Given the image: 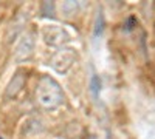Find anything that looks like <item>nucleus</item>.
Here are the masks:
<instances>
[{
    "label": "nucleus",
    "mask_w": 155,
    "mask_h": 139,
    "mask_svg": "<svg viewBox=\"0 0 155 139\" xmlns=\"http://www.w3.org/2000/svg\"><path fill=\"white\" fill-rule=\"evenodd\" d=\"M90 90H92L95 99L99 96V91H101V79H99V76L95 74L92 77V81H90Z\"/></svg>",
    "instance_id": "nucleus-2"
},
{
    "label": "nucleus",
    "mask_w": 155,
    "mask_h": 139,
    "mask_svg": "<svg viewBox=\"0 0 155 139\" xmlns=\"http://www.w3.org/2000/svg\"><path fill=\"white\" fill-rule=\"evenodd\" d=\"M0 139H3V137H2V136H0Z\"/></svg>",
    "instance_id": "nucleus-5"
},
{
    "label": "nucleus",
    "mask_w": 155,
    "mask_h": 139,
    "mask_svg": "<svg viewBox=\"0 0 155 139\" xmlns=\"http://www.w3.org/2000/svg\"><path fill=\"white\" fill-rule=\"evenodd\" d=\"M104 17H102L101 14H99V17H98V23H96V27H95V36H101L102 34V30H104Z\"/></svg>",
    "instance_id": "nucleus-3"
},
{
    "label": "nucleus",
    "mask_w": 155,
    "mask_h": 139,
    "mask_svg": "<svg viewBox=\"0 0 155 139\" xmlns=\"http://www.w3.org/2000/svg\"><path fill=\"white\" fill-rule=\"evenodd\" d=\"M134 27H137V19L132 16V17H129L127 20H126V31H132L134 30Z\"/></svg>",
    "instance_id": "nucleus-4"
},
{
    "label": "nucleus",
    "mask_w": 155,
    "mask_h": 139,
    "mask_svg": "<svg viewBox=\"0 0 155 139\" xmlns=\"http://www.w3.org/2000/svg\"><path fill=\"white\" fill-rule=\"evenodd\" d=\"M36 97L39 104L45 108H56L62 102V91L56 81L50 77H42L37 85Z\"/></svg>",
    "instance_id": "nucleus-1"
}]
</instances>
